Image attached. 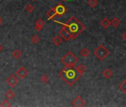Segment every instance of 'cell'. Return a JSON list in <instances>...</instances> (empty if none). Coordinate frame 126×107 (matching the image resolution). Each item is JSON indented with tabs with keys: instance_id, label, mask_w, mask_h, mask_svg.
I'll return each instance as SVG.
<instances>
[{
	"instance_id": "277c9868",
	"label": "cell",
	"mask_w": 126,
	"mask_h": 107,
	"mask_svg": "<svg viewBox=\"0 0 126 107\" xmlns=\"http://www.w3.org/2000/svg\"><path fill=\"white\" fill-rule=\"evenodd\" d=\"M93 54L99 60H104L109 54V51L104 45L101 44L94 50Z\"/></svg>"
},
{
	"instance_id": "e0dca14e",
	"label": "cell",
	"mask_w": 126,
	"mask_h": 107,
	"mask_svg": "<svg viewBox=\"0 0 126 107\" xmlns=\"http://www.w3.org/2000/svg\"><path fill=\"white\" fill-rule=\"evenodd\" d=\"M40 40H41V39H40V37L38 36V35H33L32 37H31V42L33 43V44H34V45H36V44H38L39 42H40Z\"/></svg>"
},
{
	"instance_id": "7402d4cb",
	"label": "cell",
	"mask_w": 126,
	"mask_h": 107,
	"mask_svg": "<svg viewBox=\"0 0 126 107\" xmlns=\"http://www.w3.org/2000/svg\"><path fill=\"white\" fill-rule=\"evenodd\" d=\"M40 81H41V83H42L44 84L47 83L49 82V77L47 74H43L40 78Z\"/></svg>"
},
{
	"instance_id": "4fadbf2b",
	"label": "cell",
	"mask_w": 126,
	"mask_h": 107,
	"mask_svg": "<svg viewBox=\"0 0 126 107\" xmlns=\"http://www.w3.org/2000/svg\"><path fill=\"white\" fill-rule=\"evenodd\" d=\"M52 42L54 45L56 46H59L62 44V38L60 37L59 35H57L56 37H54V38H53L52 40Z\"/></svg>"
},
{
	"instance_id": "5b68a950",
	"label": "cell",
	"mask_w": 126,
	"mask_h": 107,
	"mask_svg": "<svg viewBox=\"0 0 126 107\" xmlns=\"http://www.w3.org/2000/svg\"><path fill=\"white\" fill-rule=\"evenodd\" d=\"M59 35L65 41H69L70 40H72V37L70 35V34L69 33V31H68V29L65 28V26L62 25V28L59 29Z\"/></svg>"
},
{
	"instance_id": "7a4b0ae2",
	"label": "cell",
	"mask_w": 126,
	"mask_h": 107,
	"mask_svg": "<svg viewBox=\"0 0 126 107\" xmlns=\"http://www.w3.org/2000/svg\"><path fill=\"white\" fill-rule=\"evenodd\" d=\"M54 22L59 23L65 27L70 34L72 40L76 39L81 33H82L85 30V26L74 16L70 17V19L66 23H62L56 20H54Z\"/></svg>"
},
{
	"instance_id": "f1b7e54d",
	"label": "cell",
	"mask_w": 126,
	"mask_h": 107,
	"mask_svg": "<svg viewBox=\"0 0 126 107\" xmlns=\"http://www.w3.org/2000/svg\"><path fill=\"white\" fill-rule=\"evenodd\" d=\"M62 2H65V1H67V0H62Z\"/></svg>"
},
{
	"instance_id": "f546056e",
	"label": "cell",
	"mask_w": 126,
	"mask_h": 107,
	"mask_svg": "<svg viewBox=\"0 0 126 107\" xmlns=\"http://www.w3.org/2000/svg\"><path fill=\"white\" fill-rule=\"evenodd\" d=\"M33 1H37V0H33Z\"/></svg>"
},
{
	"instance_id": "ffe728a7",
	"label": "cell",
	"mask_w": 126,
	"mask_h": 107,
	"mask_svg": "<svg viewBox=\"0 0 126 107\" xmlns=\"http://www.w3.org/2000/svg\"><path fill=\"white\" fill-rule=\"evenodd\" d=\"M120 23H121V22L118 18H114L112 19V21L111 22V25H112L114 28H117V27L120 25Z\"/></svg>"
},
{
	"instance_id": "3957f363",
	"label": "cell",
	"mask_w": 126,
	"mask_h": 107,
	"mask_svg": "<svg viewBox=\"0 0 126 107\" xmlns=\"http://www.w3.org/2000/svg\"><path fill=\"white\" fill-rule=\"evenodd\" d=\"M79 61V58L72 51H68L61 58V62L65 66H75Z\"/></svg>"
},
{
	"instance_id": "7c38bea8",
	"label": "cell",
	"mask_w": 126,
	"mask_h": 107,
	"mask_svg": "<svg viewBox=\"0 0 126 107\" xmlns=\"http://www.w3.org/2000/svg\"><path fill=\"white\" fill-rule=\"evenodd\" d=\"M100 24H101V25H102V27L103 28L107 29V28H108V27L111 25V21H109V19L107 17H105L102 21H101Z\"/></svg>"
},
{
	"instance_id": "9c48e42d",
	"label": "cell",
	"mask_w": 126,
	"mask_h": 107,
	"mask_svg": "<svg viewBox=\"0 0 126 107\" xmlns=\"http://www.w3.org/2000/svg\"><path fill=\"white\" fill-rule=\"evenodd\" d=\"M28 71L25 68L24 66H21L16 71V74L21 79H24V77H26L28 75Z\"/></svg>"
},
{
	"instance_id": "30bf717a",
	"label": "cell",
	"mask_w": 126,
	"mask_h": 107,
	"mask_svg": "<svg viewBox=\"0 0 126 107\" xmlns=\"http://www.w3.org/2000/svg\"><path fill=\"white\" fill-rule=\"evenodd\" d=\"M44 26H45V21L42 20V19H39L35 22V27H34V28L37 31H41L42 30V28H44Z\"/></svg>"
},
{
	"instance_id": "44dd1931",
	"label": "cell",
	"mask_w": 126,
	"mask_h": 107,
	"mask_svg": "<svg viewBox=\"0 0 126 107\" xmlns=\"http://www.w3.org/2000/svg\"><path fill=\"white\" fill-rule=\"evenodd\" d=\"M119 89L124 93L126 94V80H124L123 82H122L120 84H119Z\"/></svg>"
},
{
	"instance_id": "d4e9b609",
	"label": "cell",
	"mask_w": 126,
	"mask_h": 107,
	"mask_svg": "<svg viewBox=\"0 0 126 107\" xmlns=\"http://www.w3.org/2000/svg\"><path fill=\"white\" fill-rule=\"evenodd\" d=\"M25 10H26L28 13H32L34 11V7L32 4H28L26 7H25Z\"/></svg>"
},
{
	"instance_id": "5bb4252c",
	"label": "cell",
	"mask_w": 126,
	"mask_h": 107,
	"mask_svg": "<svg viewBox=\"0 0 126 107\" xmlns=\"http://www.w3.org/2000/svg\"><path fill=\"white\" fill-rule=\"evenodd\" d=\"M22 51H21L20 50H19V49H16V50H14V51L12 52V57H13L14 59H16V60L19 59V58L22 57Z\"/></svg>"
},
{
	"instance_id": "ba28073f",
	"label": "cell",
	"mask_w": 126,
	"mask_h": 107,
	"mask_svg": "<svg viewBox=\"0 0 126 107\" xmlns=\"http://www.w3.org/2000/svg\"><path fill=\"white\" fill-rule=\"evenodd\" d=\"M54 10L57 14V16H62L66 13V8L63 4H58L56 7H54Z\"/></svg>"
},
{
	"instance_id": "ac0fdd59",
	"label": "cell",
	"mask_w": 126,
	"mask_h": 107,
	"mask_svg": "<svg viewBox=\"0 0 126 107\" xmlns=\"http://www.w3.org/2000/svg\"><path fill=\"white\" fill-rule=\"evenodd\" d=\"M16 96V94L14 93V92L11 89L8 90L7 92H6V97L8 100H13Z\"/></svg>"
},
{
	"instance_id": "6da1fadb",
	"label": "cell",
	"mask_w": 126,
	"mask_h": 107,
	"mask_svg": "<svg viewBox=\"0 0 126 107\" xmlns=\"http://www.w3.org/2000/svg\"><path fill=\"white\" fill-rule=\"evenodd\" d=\"M59 77L70 86H73L82 77V74L78 71L75 66H65L59 73Z\"/></svg>"
},
{
	"instance_id": "2e32d148",
	"label": "cell",
	"mask_w": 126,
	"mask_h": 107,
	"mask_svg": "<svg viewBox=\"0 0 126 107\" xmlns=\"http://www.w3.org/2000/svg\"><path fill=\"white\" fill-rule=\"evenodd\" d=\"M103 77H105L106 79H109V78H111V77L113 76V72H112L110 69L107 68V69H105V70L103 71Z\"/></svg>"
},
{
	"instance_id": "603a6c76",
	"label": "cell",
	"mask_w": 126,
	"mask_h": 107,
	"mask_svg": "<svg viewBox=\"0 0 126 107\" xmlns=\"http://www.w3.org/2000/svg\"><path fill=\"white\" fill-rule=\"evenodd\" d=\"M76 68H77V69L78 70L79 72H80V73L82 74L86 71V67H85V66L83 65V64H80L79 66L76 67Z\"/></svg>"
},
{
	"instance_id": "d6986e66",
	"label": "cell",
	"mask_w": 126,
	"mask_h": 107,
	"mask_svg": "<svg viewBox=\"0 0 126 107\" xmlns=\"http://www.w3.org/2000/svg\"><path fill=\"white\" fill-rule=\"evenodd\" d=\"M88 5L91 8H95L98 5V1H97V0H88Z\"/></svg>"
},
{
	"instance_id": "9a60e30c",
	"label": "cell",
	"mask_w": 126,
	"mask_h": 107,
	"mask_svg": "<svg viewBox=\"0 0 126 107\" xmlns=\"http://www.w3.org/2000/svg\"><path fill=\"white\" fill-rule=\"evenodd\" d=\"M80 54L84 57V58H86L88 57L89 55H90V51L87 48H83L80 51Z\"/></svg>"
},
{
	"instance_id": "484cf974",
	"label": "cell",
	"mask_w": 126,
	"mask_h": 107,
	"mask_svg": "<svg viewBox=\"0 0 126 107\" xmlns=\"http://www.w3.org/2000/svg\"><path fill=\"white\" fill-rule=\"evenodd\" d=\"M122 39H123L124 40H126V32H125V33L122 35Z\"/></svg>"
},
{
	"instance_id": "4316f807",
	"label": "cell",
	"mask_w": 126,
	"mask_h": 107,
	"mask_svg": "<svg viewBox=\"0 0 126 107\" xmlns=\"http://www.w3.org/2000/svg\"><path fill=\"white\" fill-rule=\"evenodd\" d=\"M3 46H2V45H1V44H0V53H1L2 51H3Z\"/></svg>"
},
{
	"instance_id": "cb8c5ba5",
	"label": "cell",
	"mask_w": 126,
	"mask_h": 107,
	"mask_svg": "<svg viewBox=\"0 0 126 107\" xmlns=\"http://www.w3.org/2000/svg\"><path fill=\"white\" fill-rule=\"evenodd\" d=\"M0 106H2V107H10V106H11L12 105H11V103L9 102L8 100H3V101L2 102V103L0 104Z\"/></svg>"
},
{
	"instance_id": "83f0119b",
	"label": "cell",
	"mask_w": 126,
	"mask_h": 107,
	"mask_svg": "<svg viewBox=\"0 0 126 107\" xmlns=\"http://www.w3.org/2000/svg\"><path fill=\"white\" fill-rule=\"evenodd\" d=\"M2 18L1 17V16H0V25H2Z\"/></svg>"
},
{
	"instance_id": "8fae6325",
	"label": "cell",
	"mask_w": 126,
	"mask_h": 107,
	"mask_svg": "<svg viewBox=\"0 0 126 107\" xmlns=\"http://www.w3.org/2000/svg\"><path fill=\"white\" fill-rule=\"evenodd\" d=\"M46 14L48 17L47 19L50 20V19H53L54 17L57 16V14H56V12H55V10H54V8H50L49 11H47L46 12Z\"/></svg>"
},
{
	"instance_id": "8992f818",
	"label": "cell",
	"mask_w": 126,
	"mask_h": 107,
	"mask_svg": "<svg viewBox=\"0 0 126 107\" xmlns=\"http://www.w3.org/2000/svg\"><path fill=\"white\" fill-rule=\"evenodd\" d=\"M6 83L8 84V86L11 88L16 87L19 84V79L13 74H11L6 80Z\"/></svg>"
},
{
	"instance_id": "52a82bcc",
	"label": "cell",
	"mask_w": 126,
	"mask_h": 107,
	"mask_svg": "<svg viewBox=\"0 0 126 107\" xmlns=\"http://www.w3.org/2000/svg\"><path fill=\"white\" fill-rule=\"evenodd\" d=\"M73 106H76V107H82L85 105V100L80 96V95H77L76 97L72 101Z\"/></svg>"
}]
</instances>
